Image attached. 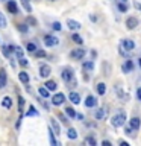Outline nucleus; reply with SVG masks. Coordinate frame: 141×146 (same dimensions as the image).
Here are the masks:
<instances>
[{"instance_id":"f257e3e1","label":"nucleus","mask_w":141,"mask_h":146,"mask_svg":"<svg viewBox=\"0 0 141 146\" xmlns=\"http://www.w3.org/2000/svg\"><path fill=\"white\" fill-rule=\"evenodd\" d=\"M125 122H126V113H125V111H118L115 116L111 119L112 126H115V128L123 126V125H125Z\"/></svg>"},{"instance_id":"f03ea898","label":"nucleus","mask_w":141,"mask_h":146,"mask_svg":"<svg viewBox=\"0 0 141 146\" xmlns=\"http://www.w3.org/2000/svg\"><path fill=\"white\" fill-rule=\"evenodd\" d=\"M134 49H135V43L132 40H121V43H120V52L123 55H126L127 52H132Z\"/></svg>"},{"instance_id":"7ed1b4c3","label":"nucleus","mask_w":141,"mask_h":146,"mask_svg":"<svg viewBox=\"0 0 141 146\" xmlns=\"http://www.w3.org/2000/svg\"><path fill=\"white\" fill-rule=\"evenodd\" d=\"M61 76H62V79L65 81V82H70L71 79H74V73H73V70L70 67H65L62 70V73H61Z\"/></svg>"},{"instance_id":"20e7f679","label":"nucleus","mask_w":141,"mask_h":146,"mask_svg":"<svg viewBox=\"0 0 141 146\" xmlns=\"http://www.w3.org/2000/svg\"><path fill=\"white\" fill-rule=\"evenodd\" d=\"M50 73H52V68H50V66H47V64L40 66V76H41V78H49Z\"/></svg>"},{"instance_id":"39448f33","label":"nucleus","mask_w":141,"mask_h":146,"mask_svg":"<svg viewBox=\"0 0 141 146\" xmlns=\"http://www.w3.org/2000/svg\"><path fill=\"white\" fill-rule=\"evenodd\" d=\"M70 56L73 59H82V58L85 56V50L84 49H74V50H71Z\"/></svg>"},{"instance_id":"423d86ee","label":"nucleus","mask_w":141,"mask_h":146,"mask_svg":"<svg viewBox=\"0 0 141 146\" xmlns=\"http://www.w3.org/2000/svg\"><path fill=\"white\" fill-rule=\"evenodd\" d=\"M44 44L47 46V47H53V46L58 44V38L56 36H52V35H47L44 38Z\"/></svg>"},{"instance_id":"0eeeda50","label":"nucleus","mask_w":141,"mask_h":146,"mask_svg":"<svg viewBox=\"0 0 141 146\" xmlns=\"http://www.w3.org/2000/svg\"><path fill=\"white\" fill-rule=\"evenodd\" d=\"M129 126L132 128V131L140 129V126H141V119H140V117H132L130 122H129Z\"/></svg>"},{"instance_id":"6e6552de","label":"nucleus","mask_w":141,"mask_h":146,"mask_svg":"<svg viewBox=\"0 0 141 146\" xmlns=\"http://www.w3.org/2000/svg\"><path fill=\"white\" fill-rule=\"evenodd\" d=\"M64 100H65V96H64L62 93H56V94L52 98L53 105H61V104H64Z\"/></svg>"},{"instance_id":"1a4fd4ad","label":"nucleus","mask_w":141,"mask_h":146,"mask_svg":"<svg viewBox=\"0 0 141 146\" xmlns=\"http://www.w3.org/2000/svg\"><path fill=\"white\" fill-rule=\"evenodd\" d=\"M136 25H138V20H136L135 17H129L126 20V26H127V29H135Z\"/></svg>"},{"instance_id":"9d476101","label":"nucleus","mask_w":141,"mask_h":146,"mask_svg":"<svg viewBox=\"0 0 141 146\" xmlns=\"http://www.w3.org/2000/svg\"><path fill=\"white\" fill-rule=\"evenodd\" d=\"M6 8H8V11L11 12V14H18V6H17L15 2H8L6 3Z\"/></svg>"},{"instance_id":"9b49d317","label":"nucleus","mask_w":141,"mask_h":146,"mask_svg":"<svg viewBox=\"0 0 141 146\" xmlns=\"http://www.w3.org/2000/svg\"><path fill=\"white\" fill-rule=\"evenodd\" d=\"M134 70V62L130 61V59H127V61L123 64V72L125 73H129V72H132Z\"/></svg>"},{"instance_id":"f8f14e48","label":"nucleus","mask_w":141,"mask_h":146,"mask_svg":"<svg viewBox=\"0 0 141 146\" xmlns=\"http://www.w3.org/2000/svg\"><path fill=\"white\" fill-rule=\"evenodd\" d=\"M85 105L86 107H96V105H97V99L94 98V96H88V98L85 99Z\"/></svg>"},{"instance_id":"ddd939ff","label":"nucleus","mask_w":141,"mask_h":146,"mask_svg":"<svg viewBox=\"0 0 141 146\" xmlns=\"http://www.w3.org/2000/svg\"><path fill=\"white\" fill-rule=\"evenodd\" d=\"M18 78H20V81L23 82V84H29V73L27 72H24V70L18 73Z\"/></svg>"},{"instance_id":"4468645a","label":"nucleus","mask_w":141,"mask_h":146,"mask_svg":"<svg viewBox=\"0 0 141 146\" xmlns=\"http://www.w3.org/2000/svg\"><path fill=\"white\" fill-rule=\"evenodd\" d=\"M67 25H68V27H70L71 31H77L80 27V23L79 21H76V20H68L67 21Z\"/></svg>"},{"instance_id":"2eb2a0df","label":"nucleus","mask_w":141,"mask_h":146,"mask_svg":"<svg viewBox=\"0 0 141 146\" xmlns=\"http://www.w3.org/2000/svg\"><path fill=\"white\" fill-rule=\"evenodd\" d=\"M5 84H6V70L2 68L0 70V88H3Z\"/></svg>"},{"instance_id":"dca6fc26","label":"nucleus","mask_w":141,"mask_h":146,"mask_svg":"<svg viewBox=\"0 0 141 146\" xmlns=\"http://www.w3.org/2000/svg\"><path fill=\"white\" fill-rule=\"evenodd\" d=\"M68 99H70L73 104H80V96L77 94V93H74V91H71V93H70Z\"/></svg>"},{"instance_id":"f3484780","label":"nucleus","mask_w":141,"mask_h":146,"mask_svg":"<svg viewBox=\"0 0 141 146\" xmlns=\"http://www.w3.org/2000/svg\"><path fill=\"white\" fill-rule=\"evenodd\" d=\"M105 116H106V110L105 108H100V110L96 111V119H97V120H102Z\"/></svg>"},{"instance_id":"a211bd4d","label":"nucleus","mask_w":141,"mask_h":146,"mask_svg":"<svg viewBox=\"0 0 141 146\" xmlns=\"http://www.w3.org/2000/svg\"><path fill=\"white\" fill-rule=\"evenodd\" d=\"M56 82H55V81H47V82H45V88H47L49 91H55V90H56Z\"/></svg>"},{"instance_id":"6ab92c4d","label":"nucleus","mask_w":141,"mask_h":146,"mask_svg":"<svg viewBox=\"0 0 141 146\" xmlns=\"http://www.w3.org/2000/svg\"><path fill=\"white\" fill-rule=\"evenodd\" d=\"M2 105H3V107L5 108H11L12 107V100H11V98H6V96H5V98H3V100H2Z\"/></svg>"},{"instance_id":"aec40b11","label":"nucleus","mask_w":141,"mask_h":146,"mask_svg":"<svg viewBox=\"0 0 141 146\" xmlns=\"http://www.w3.org/2000/svg\"><path fill=\"white\" fill-rule=\"evenodd\" d=\"M97 93H99L100 96L106 93V85H105L103 82H100V84H97Z\"/></svg>"},{"instance_id":"412c9836","label":"nucleus","mask_w":141,"mask_h":146,"mask_svg":"<svg viewBox=\"0 0 141 146\" xmlns=\"http://www.w3.org/2000/svg\"><path fill=\"white\" fill-rule=\"evenodd\" d=\"M52 128H53V131H55V134H59V132H61V128H59V125H58V122L55 120V119H52Z\"/></svg>"},{"instance_id":"4be33fe9","label":"nucleus","mask_w":141,"mask_h":146,"mask_svg":"<svg viewBox=\"0 0 141 146\" xmlns=\"http://www.w3.org/2000/svg\"><path fill=\"white\" fill-rule=\"evenodd\" d=\"M67 135H68V139L74 140L76 137H77V132H76V129H74V128H70V129H68V132H67Z\"/></svg>"},{"instance_id":"5701e85b","label":"nucleus","mask_w":141,"mask_h":146,"mask_svg":"<svg viewBox=\"0 0 141 146\" xmlns=\"http://www.w3.org/2000/svg\"><path fill=\"white\" fill-rule=\"evenodd\" d=\"M21 5L24 6L27 12H32V6H30V0H21Z\"/></svg>"},{"instance_id":"b1692460","label":"nucleus","mask_w":141,"mask_h":146,"mask_svg":"<svg viewBox=\"0 0 141 146\" xmlns=\"http://www.w3.org/2000/svg\"><path fill=\"white\" fill-rule=\"evenodd\" d=\"M71 40L74 41V43H77V44H82V43H84V40H82V36H80L79 34H73V35H71Z\"/></svg>"},{"instance_id":"393cba45","label":"nucleus","mask_w":141,"mask_h":146,"mask_svg":"<svg viewBox=\"0 0 141 146\" xmlns=\"http://www.w3.org/2000/svg\"><path fill=\"white\" fill-rule=\"evenodd\" d=\"M65 113H67V116L71 117V119L76 117V111H74V110H73L71 107H67V108H65Z\"/></svg>"},{"instance_id":"a878e982","label":"nucleus","mask_w":141,"mask_h":146,"mask_svg":"<svg viewBox=\"0 0 141 146\" xmlns=\"http://www.w3.org/2000/svg\"><path fill=\"white\" fill-rule=\"evenodd\" d=\"M40 96H43V98H49V90L45 88V87H40Z\"/></svg>"},{"instance_id":"bb28decb","label":"nucleus","mask_w":141,"mask_h":146,"mask_svg":"<svg viewBox=\"0 0 141 146\" xmlns=\"http://www.w3.org/2000/svg\"><path fill=\"white\" fill-rule=\"evenodd\" d=\"M18 110H20V113H23V110H24V99L21 98H18Z\"/></svg>"},{"instance_id":"cd10ccee","label":"nucleus","mask_w":141,"mask_h":146,"mask_svg":"<svg viewBox=\"0 0 141 146\" xmlns=\"http://www.w3.org/2000/svg\"><path fill=\"white\" fill-rule=\"evenodd\" d=\"M12 47H14V46H11V47H8V46H3V47H2V52H3V55H6V56H9V53H11Z\"/></svg>"},{"instance_id":"c85d7f7f","label":"nucleus","mask_w":141,"mask_h":146,"mask_svg":"<svg viewBox=\"0 0 141 146\" xmlns=\"http://www.w3.org/2000/svg\"><path fill=\"white\" fill-rule=\"evenodd\" d=\"M12 50L15 52V55H17L18 58H21V56H23V50H21V47H18V46H17V47H12Z\"/></svg>"},{"instance_id":"c756f323","label":"nucleus","mask_w":141,"mask_h":146,"mask_svg":"<svg viewBox=\"0 0 141 146\" xmlns=\"http://www.w3.org/2000/svg\"><path fill=\"white\" fill-rule=\"evenodd\" d=\"M49 137H50V143H52L53 146H56L58 143H56V140H55V137H53V132H52V128L49 129Z\"/></svg>"},{"instance_id":"7c9ffc66","label":"nucleus","mask_w":141,"mask_h":146,"mask_svg":"<svg viewBox=\"0 0 141 146\" xmlns=\"http://www.w3.org/2000/svg\"><path fill=\"white\" fill-rule=\"evenodd\" d=\"M35 50H36V44H35V43H29V44H27V52H32V53H34Z\"/></svg>"},{"instance_id":"2f4dec72","label":"nucleus","mask_w":141,"mask_h":146,"mask_svg":"<svg viewBox=\"0 0 141 146\" xmlns=\"http://www.w3.org/2000/svg\"><path fill=\"white\" fill-rule=\"evenodd\" d=\"M34 53H35L36 58H44V56H45V52H44V50H35Z\"/></svg>"},{"instance_id":"473e14b6","label":"nucleus","mask_w":141,"mask_h":146,"mask_svg":"<svg viewBox=\"0 0 141 146\" xmlns=\"http://www.w3.org/2000/svg\"><path fill=\"white\" fill-rule=\"evenodd\" d=\"M93 67H94L93 61H88V62H85V64H84V68H85V70H93Z\"/></svg>"},{"instance_id":"72a5a7b5","label":"nucleus","mask_w":141,"mask_h":146,"mask_svg":"<svg viewBox=\"0 0 141 146\" xmlns=\"http://www.w3.org/2000/svg\"><path fill=\"white\" fill-rule=\"evenodd\" d=\"M117 6H118V9H120L121 12H126V11H127V6H126V5L123 3V2H118V5H117Z\"/></svg>"},{"instance_id":"f704fd0d","label":"nucleus","mask_w":141,"mask_h":146,"mask_svg":"<svg viewBox=\"0 0 141 146\" xmlns=\"http://www.w3.org/2000/svg\"><path fill=\"white\" fill-rule=\"evenodd\" d=\"M5 26H6V18H5V15L0 12V27H5Z\"/></svg>"},{"instance_id":"c9c22d12","label":"nucleus","mask_w":141,"mask_h":146,"mask_svg":"<svg viewBox=\"0 0 141 146\" xmlns=\"http://www.w3.org/2000/svg\"><path fill=\"white\" fill-rule=\"evenodd\" d=\"M86 143H88V145H93V146H96V145H97V141H96V139H93V137H86Z\"/></svg>"},{"instance_id":"e433bc0d","label":"nucleus","mask_w":141,"mask_h":146,"mask_svg":"<svg viewBox=\"0 0 141 146\" xmlns=\"http://www.w3.org/2000/svg\"><path fill=\"white\" fill-rule=\"evenodd\" d=\"M52 27H53L55 31H61V23H59V21H55L53 25H52Z\"/></svg>"},{"instance_id":"4c0bfd02","label":"nucleus","mask_w":141,"mask_h":146,"mask_svg":"<svg viewBox=\"0 0 141 146\" xmlns=\"http://www.w3.org/2000/svg\"><path fill=\"white\" fill-rule=\"evenodd\" d=\"M36 114H38V113L35 111V108H34V107H30V108H29V111H27V116H36Z\"/></svg>"},{"instance_id":"58836bf2","label":"nucleus","mask_w":141,"mask_h":146,"mask_svg":"<svg viewBox=\"0 0 141 146\" xmlns=\"http://www.w3.org/2000/svg\"><path fill=\"white\" fill-rule=\"evenodd\" d=\"M27 23H30V26H36V20L34 17H27Z\"/></svg>"},{"instance_id":"ea45409f","label":"nucleus","mask_w":141,"mask_h":146,"mask_svg":"<svg viewBox=\"0 0 141 146\" xmlns=\"http://www.w3.org/2000/svg\"><path fill=\"white\" fill-rule=\"evenodd\" d=\"M59 119H61V120L64 122V123H65V125H67V123H68V119L65 117V116H64V114H59V116H58Z\"/></svg>"},{"instance_id":"a19ab883","label":"nucleus","mask_w":141,"mask_h":146,"mask_svg":"<svg viewBox=\"0 0 141 146\" xmlns=\"http://www.w3.org/2000/svg\"><path fill=\"white\" fill-rule=\"evenodd\" d=\"M20 64H21L23 67H26V66H27V64H29V62H27V59H24V58L21 56V58H20Z\"/></svg>"},{"instance_id":"79ce46f5","label":"nucleus","mask_w":141,"mask_h":146,"mask_svg":"<svg viewBox=\"0 0 141 146\" xmlns=\"http://www.w3.org/2000/svg\"><path fill=\"white\" fill-rule=\"evenodd\" d=\"M18 29H20L21 32H26V31H27V26H26V25H23V23H21V25H18Z\"/></svg>"},{"instance_id":"37998d69","label":"nucleus","mask_w":141,"mask_h":146,"mask_svg":"<svg viewBox=\"0 0 141 146\" xmlns=\"http://www.w3.org/2000/svg\"><path fill=\"white\" fill-rule=\"evenodd\" d=\"M136 98H138V99L141 100V87H140L138 90H136Z\"/></svg>"},{"instance_id":"c03bdc74","label":"nucleus","mask_w":141,"mask_h":146,"mask_svg":"<svg viewBox=\"0 0 141 146\" xmlns=\"http://www.w3.org/2000/svg\"><path fill=\"white\" fill-rule=\"evenodd\" d=\"M102 145H103V146H111V141H108V140H103V141H102Z\"/></svg>"},{"instance_id":"a18cd8bd","label":"nucleus","mask_w":141,"mask_h":146,"mask_svg":"<svg viewBox=\"0 0 141 146\" xmlns=\"http://www.w3.org/2000/svg\"><path fill=\"white\" fill-rule=\"evenodd\" d=\"M135 8L138 9V11H141V5H140V3H135Z\"/></svg>"},{"instance_id":"49530a36","label":"nucleus","mask_w":141,"mask_h":146,"mask_svg":"<svg viewBox=\"0 0 141 146\" xmlns=\"http://www.w3.org/2000/svg\"><path fill=\"white\" fill-rule=\"evenodd\" d=\"M120 2H123V3H126V2H127V0H120Z\"/></svg>"},{"instance_id":"de8ad7c7","label":"nucleus","mask_w":141,"mask_h":146,"mask_svg":"<svg viewBox=\"0 0 141 146\" xmlns=\"http://www.w3.org/2000/svg\"><path fill=\"white\" fill-rule=\"evenodd\" d=\"M138 61H140V67H141V58H140V59H138Z\"/></svg>"},{"instance_id":"09e8293b","label":"nucleus","mask_w":141,"mask_h":146,"mask_svg":"<svg viewBox=\"0 0 141 146\" xmlns=\"http://www.w3.org/2000/svg\"><path fill=\"white\" fill-rule=\"evenodd\" d=\"M53 2H55V0H53Z\"/></svg>"}]
</instances>
